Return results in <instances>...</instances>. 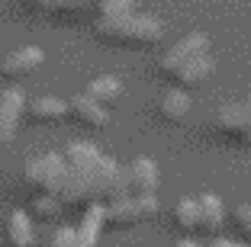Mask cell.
Masks as SVG:
<instances>
[{"mask_svg": "<svg viewBox=\"0 0 251 247\" xmlns=\"http://www.w3.org/2000/svg\"><path fill=\"white\" fill-rule=\"evenodd\" d=\"M65 160H68V180L61 186L65 205L90 209V205H113L119 199L132 196L126 170L87 141H71L65 148Z\"/></svg>", "mask_w": 251, "mask_h": 247, "instance_id": "cell-1", "label": "cell"}, {"mask_svg": "<svg viewBox=\"0 0 251 247\" xmlns=\"http://www.w3.org/2000/svg\"><path fill=\"white\" fill-rule=\"evenodd\" d=\"M94 32L100 39H110L119 45H151L164 36L161 20L148 13H129V16H100L94 22Z\"/></svg>", "mask_w": 251, "mask_h": 247, "instance_id": "cell-2", "label": "cell"}, {"mask_svg": "<svg viewBox=\"0 0 251 247\" xmlns=\"http://www.w3.org/2000/svg\"><path fill=\"white\" fill-rule=\"evenodd\" d=\"M68 180V160L65 154H42L32 157L23 170V183L36 196H61V186Z\"/></svg>", "mask_w": 251, "mask_h": 247, "instance_id": "cell-3", "label": "cell"}, {"mask_svg": "<svg viewBox=\"0 0 251 247\" xmlns=\"http://www.w3.org/2000/svg\"><path fill=\"white\" fill-rule=\"evenodd\" d=\"M158 215V196H126L106 205V228H132Z\"/></svg>", "mask_w": 251, "mask_h": 247, "instance_id": "cell-4", "label": "cell"}, {"mask_svg": "<svg viewBox=\"0 0 251 247\" xmlns=\"http://www.w3.org/2000/svg\"><path fill=\"white\" fill-rule=\"evenodd\" d=\"M203 55H209V36L206 32H190V36H184L180 42H174L168 51H164L161 61H158V67H161L164 77H174L184 65L203 58Z\"/></svg>", "mask_w": 251, "mask_h": 247, "instance_id": "cell-5", "label": "cell"}, {"mask_svg": "<svg viewBox=\"0 0 251 247\" xmlns=\"http://www.w3.org/2000/svg\"><path fill=\"white\" fill-rule=\"evenodd\" d=\"M213 122H216V132H219V135L235 138V141H242V145H251V112H248V106H245V100L222 106Z\"/></svg>", "mask_w": 251, "mask_h": 247, "instance_id": "cell-6", "label": "cell"}, {"mask_svg": "<svg viewBox=\"0 0 251 247\" xmlns=\"http://www.w3.org/2000/svg\"><path fill=\"white\" fill-rule=\"evenodd\" d=\"M26 93L20 87H7L0 93V145H10L16 135V125H20L23 112H26Z\"/></svg>", "mask_w": 251, "mask_h": 247, "instance_id": "cell-7", "label": "cell"}, {"mask_svg": "<svg viewBox=\"0 0 251 247\" xmlns=\"http://www.w3.org/2000/svg\"><path fill=\"white\" fill-rule=\"evenodd\" d=\"M126 180H129V193L132 196H155L158 189V164L151 157H135L126 167Z\"/></svg>", "mask_w": 251, "mask_h": 247, "instance_id": "cell-8", "label": "cell"}, {"mask_svg": "<svg viewBox=\"0 0 251 247\" xmlns=\"http://www.w3.org/2000/svg\"><path fill=\"white\" fill-rule=\"evenodd\" d=\"M42 61H45L42 48H39V45H26V48L10 51L7 58L0 61V74L10 77V80H20V77H26V74H32Z\"/></svg>", "mask_w": 251, "mask_h": 247, "instance_id": "cell-9", "label": "cell"}, {"mask_svg": "<svg viewBox=\"0 0 251 247\" xmlns=\"http://www.w3.org/2000/svg\"><path fill=\"white\" fill-rule=\"evenodd\" d=\"M106 228V205H90L84 209L81 225L74 228L77 234V247H100V234Z\"/></svg>", "mask_w": 251, "mask_h": 247, "instance_id": "cell-10", "label": "cell"}, {"mask_svg": "<svg viewBox=\"0 0 251 247\" xmlns=\"http://www.w3.org/2000/svg\"><path fill=\"white\" fill-rule=\"evenodd\" d=\"M222 225H226V205H222V199L216 193H203L200 196V231L216 238L222 231Z\"/></svg>", "mask_w": 251, "mask_h": 247, "instance_id": "cell-11", "label": "cell"}, {"mask_svg": "<svg viewBox=\"0 0 251 247\" xmlns=\"http://www.w3.org/2000/svg\"><path fill=\"white\" fill-rule=\"evenodd\" d=\"M68 109H71V116L77 119V122H81V125H90V129H103V125H106V119H110L106 106L94 103L87 93H77L71 103H68Z\"/></svg>", "mask_w": 251, "mask_h": 247, "instance_id": "cell-12", "label": "cell"}, {"mask_svg": "<svg viewBox=\"0 0 251 247\" xmlns=\"http://www.w3.org/2000/svg\"><path fill=\"white\" fill-rule=\"evenodd\" d=\"M213 71H216L213 55H203V58H197V61H190V65H184L171 80H174V87L190 90V87H200L203 80H209V74H213Z\"/></svg>", "mask_w": 251, "mask_h": 247, "instance_id": "cell-13", "label": "cell"}, {"mask_svg": "<svg viewBox=\"0 0 251 247\" xmlns=\"http://www.w3.org/2000/svg\"><path fill=\"white\" fill-rule=\"evenodd\" d=\"M7 241L10 247H32L36 244V228L26 212H10L7 215Z\"/></svg>", "mask_w": 251, "mask_h": 247, "instance_id": "cell-14", "label": "cell"}, {"mask_svg": "<svg viewBox=\"0 0 251 247\" xmlns=\"http://www.w3.org/2000/svg\"><path fill=\"white\" fill-rule=\"evenodd\" d=\"M190 96H187V90L180 87H171L168 93H161V100H158V112H161V119H168V122H180V119L190 112Z\"/></svg>", "mask_w": 251, "mask_h": 247, "instance_id": "cell-15", "label": "cell"}, {"mask_svg": "<svg viewBox=\"0 0 251 247\" xmlns=\"http://www.w3.org/2000/svg\"><path fill=\"white\" fill-rule=\"evenodd\" d=\"M26 112H29L36 122H61L65 116H71L68 103H61L58 96H39V100H32L29 106H26Z\"/></svg>", "mask_w": 251, "mask_h": 247, "instance_id": "cell-16", "label": "cell"}, {"mask_svg": "<svg viewBox=\"0 0 251 247\" xmlns=\"http://www.w3.org/2000/svg\"><path fill=\"white\" fill-rule=\"evenodd\" d=\"M84 93H87L94 103H100V106H113V103L123 96V84H119V77H110V74H103V77L90 80Z\"/></svg>", "mask_w": 251, "mask_h": 247, "instance_id": "cell-17", "label": "cell"}, {"mask_svg": "<svg viewBox=\"0 0 251 247\" xmlns=\"http://www.w3.org/2000/svg\"><path fill=\"white\" fill-rule=\"evenodd\" d=\"M174 225L180 231H200V196H184L174 205Z\"/></svg>", "mask_w": 251, "mask_h": 247, "instance_id": "cell-18", "label": "cell"}, {"mask_svg": "<svg viewBox=\"0 0 251 247\" xmlns=\"http://www.w3.org/2000/svg\"><path fill=\"white\" fill-rule=\"evenodd\" d=\"M32 10H45V13H74V10H87L90 3L100 0H23Z\"/></svg>", "mask_w": 251, "mask_h": 247, "instance_id": "cell-19", "label": "cell"}, {"mask_svg": "<svg viewBox=\"0 0 251 247\" xmlns=\"http://www.w3.org/2000/svg\"><path fill=\"white\" fill-rule=\"evenodd\" d=\"M61 196H36L32 199V218H42V222H49V218H55L61 212Z\"/></svg>", "mask_w": 251, "mask_h": 247, "instance_id": "cell-20", "label": "cell"}, {"mask_svg": "<svg viewBox=\"0 0 251 247\" xmlns=\"http://www.w3.org/2000/svg\"><path fill=\"white\" fill-rule=\"evenodd\" d=\"M100 7V16H129V13H135V0H100L97 3Z\"/></svg>", "mask_w": 251, "mask_h": 247, "instance_id": "cell-21", "label": "cell"}, {"mask_svg": "<svg viewBox=\"0 0 251 247\" xmlns=\"http://www.w3.org/2000/svg\"><path fill=\"white\" fill-rule=\"evenodd\" d=\"M232 222H235L238 234H242L245 241L251 244V202H242L235 212H232Z\"/></svg>", "mask_w": 251, "mask_h": 247, "instance_id": "cell-22", "label": "cell"}, {"mask_svg": "<svg viewBox=\"0 0 251 247\" xmlns=\"http://www.w3.org/2000/svg\"><path fill=\"white\" fill-rule=\"evenodd\" d=\"M52 247H77V234L74 228H58L52 234Z\"/></svg>", "mask_w": 251, "mask_h": 247, "instance_id": "cell-23", "label": "cell"}, {"mask_svg": "<svg viewBox=\"0 0 251 247\" xmlns=\"http://www.w3.org/2000/svg\"><path fill=\"white\" fill-rule=\"evenodd\" d=\"M174 247H200V244H197V241H187V238H184V241H177Z\"/></svg>", "mask_w": 251, "mask_h": 247, "instance_id": "cell-24", "label": "cell"}, {"mask_svg": "<svg viewBox=\"0 0 251 247\" xmlns=\"http://www.w3.org/2000/svg\"><path fill=\"white\" fill-rule=\"evenodd\" d=\"M245 106H248V112H251V87H248V93H245Z\"/></svg>", "mask_w": 251, "mask_h": 247, "instance_id": "cell-25", "label": "cell"}, {"mask_svg": "<svg viewBox=\"0 0 251 247\" xmlns=\"http://www.w3.org/2000/svg\"><path fill=\"white\" fill-rule=\"evenodd\" d=\"M238 247H248V244H238Z\"/></svg>", "mask_w": 251, "mask_h": 247, "instance_id": "cell-26", "label": "cell"}]
</instances>
